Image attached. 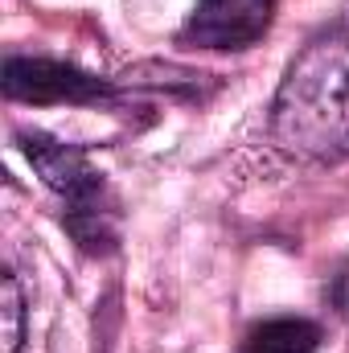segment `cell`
<instances>
[{
	"mask_svg": "<svg viewBox=\"0 0 349 353\" xmlns=\"http://www.w3.org/2000/svg\"><path fill=\"white\" fill-rule=\"evenodd\" d=\"M271 136L300 161L349 157V21L308 41L288 66L271 107Z\"/></svg>",
	"mask_w": 349,
	"mask_h": 353,
	"instance_id": "6da1fadb",
	"label": "cell"
},
{
	"mask_svg": "<svg viewBox=\"0 0 349 353\" xmlns=\"http://www.w3.org/2000/svg\"><path fill=\"white\" fill-rule=\"evenodd\" d=\"M4 94L17 103H99L111 90L79 66L50 58H8L4 62Z\"/></svg>",
	"mask_w": 349,
	"mask_h": 353,
	"instance_id": "7a4b0ae2",
	"label": "cell"
},
{
	"mask_svg": "<svg viewBox=\"0 0 349 353\" xmlns=\"http://www.w3.org/2000/svg\"><path fill=\"white\" fill-rule=\"evenodd\" d=\"M271 4L275 0H197L185 41L201 50H247L263 37Z\"/></svg>",
	"mask_w": 349,
	"mask_h": 353,
	"instance_id": "3957f363",
	"label": "cell"
},
{
	"mask_svg": "<svg viewBox=\"0 0 349 353\" xmlns=\"http://www.w3.org/2000/svg\"><path fill=\"white\" fill-rule=\"evenodd\" d=\"M321 350V329L304 316H271L255 325L239 353H317Z\"/></svg>",
	"mask_w": 349,
	"mask_h": 353,
	"instance_id": "277c9868",
	"label": "cell"
},
{
	"mask_svg": "<svg viewBox=\"0 0 349 353\" xmlns=\"http://www.w3.org/2000/svg\"><path fill=\"white\" fill-rule=\"evenodd\" d=\"M0 288H4V304H0V316H4V353H21V341H25V300H21L17 275L8 271L0 279Z\"/></svg>",
	"mask_w": 349,
	"mask_h": 353,
	"instance_id": "5b68a950",
	"label": "cell"
}]
</instances>
